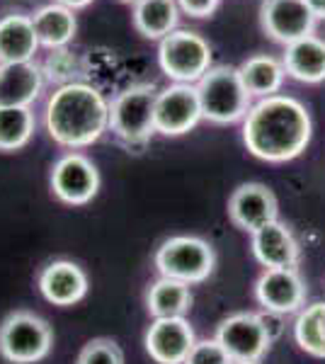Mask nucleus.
Returning <instances> with one entry per match:
<instances>
[{
    "mask_svg": "<svg viewBox=\"0 0 325 364\" xmlns=\"http://www.w3.org/2000/svg\"><path fill=\"white\" fill-rule=\"evenodd\" d=\"M313 136L311 112L292 95L262 97L252 102L243 119V144L250 156L267 163L294 161L309 149Z\"/></svg>",
    "mask_w": 325,
    "mask_h": 364,
    "instance_id": "f257e3e1",
    "label": "nucleus"
},
{
    "mask_svg": "<svg viewBox=\"0 0 325 364\" xmlns=\"http://www.w3.org/2000/svg\"><path fill=\"white\" fill-rule=\"evenodd\" d=\"M44 127L63 149H87L110 132V102L100 87L82 80L58 85L46 100Z\"/></svg>",
    "mask_w": 325,
    "mask_h": 364,
    "instance_id": "f03ea898",
    "label": "nucleus"
},
{
    "mask_svg": "<svg viewBox=\"0 0 325 364\" xmlns=\"http://www.w3.org/2000/svg\"><path fill=\"white\" fill-rule=\"evenodd\" d=\"M161 87L153 83L129 85L110 102V132L127 149H144L156 134V100Z\"/></svg>",
    "mask_w": 325,
    "mask_h": 364,
    "instance_id": "7ed1b4c3",
    "label": "nucleus"
},
{
    "mask_svg": "<svg viewBox=\"0 0 325 364\" xmlns=\"http://www.w3.org/2000/svg\"><path fill=\"white\" fill-rule=\"evenodd\" d=\"M202 117L214 124H235L243 122L252 107V97L245 90L238 68L211 66L197 83Z\"/></svg>",
    "mask_w": 325,
    "mask_h": 364,
    "instance_id": "20e7f679",
    "label": "nucleus"
},
{
    "mask_svg": "<svg viewBox=\"0 0 325 364\" xmlns=\"http://www.w3.org/2000/svg\"><path fill=\"white\" fill-rule=\"evenodd\" d=\"M211 46L194 29H175L158 42V66L173 83L197 85L211 68Z\"/></svg>",
    "mask_w": 325,
    "mask_h": 364,
    "instance_id": "39448f33",
    "label": "nucleus"
},
{
    "mask_svg": "<svg viewBox=\"0 0 325 364\" xmlns=\"http://www.w3.org/2000/svg\"><path fill=\"white\" fill-rule=\"evenodd\" d=\"M153 262L161 277L185 282V284H199L214 272L216 252L199 236H173L158 245Z\"/></svg>",
    "mask_w": 325,
    "mask_h": 364,
    "instance_id": "423d86ee",
    "label": "nucleus"
},
{
    "mask_svg": "<svg viewBox=\"0 0 325 364\" xmlns=\"http://www.w3.org/2000/svg\"><path fill=\"white\" fill-rule=\"evenodd\" d=\"M54 333L49 323L29 311H15L0 323V357L13 364H34L49 357Z\"/></svg>",
    "mask_w": 325,
    "mask_h": 364,
    "instance_id": "0eeeda50",
    "label": "nucleus"
},
{
    "mask_svg": "<svg viewBox=\"0 0 325 364\" xmlns=\"http://www.w3.org/2000/svg\"><path fill=\"white\" fill-rule=\"evenodd\" d=\"M216 340L235 364H257L270 352L275 338L265 326L262 316L238 311L218 323Z\"/></svg>",
    "mask_w": 325,
    "mask_h": 364,
    "instance_id": "6e6552de",
    "label": "nucleus"
},
{
    "mask_svg": "<svg viewBox=\"0 0 325 364\" xmlns=\"http://www.w3.org/2000/svg\"><path fill=\"white\" fill-rule=\"evenodd\" d=\"M51 195L68 207H82L92 202L100 192V170L87 156L70 151L51 166Z\"/></svg>",
    "mask_w": 325,
    "mask_h": 364,
    "instance_id": "1a4fd4ad",
    "label": "nucleus"
},
{
    "mask_svg": "<svg viewBox=\"0 0 325 364\" xmlns=\"http://www.w3.org/2000/svg\"><path fill=\"white\" fill-rule=\"evenodd\" d=\"M197 85L170 83L158 92L156 100V134L163 136H182L190 134L202 122Z\"/></svg>",
    "mask_w": 325,
    "mask_h": 364,
    "instance_id": "9d476101",
    "label": "nucleus"
},
{
    "mask_svg": "<svg viewBox=\"0 0 325 364\" xmlns=\"http://www.w3.org/2000/svg\"><path fill=\"white\" fill-rule=\"evenodd\" d=\"M316 22V15L311 13L306 0H262L260 5L262 32L282 46L313 34Z\"/></svg>",
    "mask_w": 325,
    "mask_h": 364,
    "instance_id": "9b49d317",
    "label": "nucleus"
},
{
    "mask_svg": "<svg viewBox=\"0 0 325 364\" xmlns=\"http://www.w3.org/2000/svg\"><path fill=\"white\" fill-rule=\"evenodd\" d=\"M228 219L240 231L255 233L257 228L279 219V204L275 192L262 182H243L228 199Z\"/></svg>",
    "mask_w": 325,
    "mask_h": 364,
    "instance_id": "f8f14e48",
    "label": "nucleus"
},
{
    "mask_svg": "<svg viewBox=\"0 0 325 364\" xmlns=\"http://www.w3.org/2000/svg\"><path fill=\"white\" fill-rule=\"evenodd\" d=\"M255 299L267 314H299L306 304V282L299 269H265L255 282Z\"/></svg>",
    "mask_w": 325,
    "mask_h": 364,
    "instance_id": "ddd939ff",
    "label": "nucleus"
},
{
    "mask_svg": "<svg viewBox=\"0 0 325 364\" xmlns=\"http://www.w3.org/2000/svg\"><path fill=\"white\" fill-rule=\"evenodd\" d=\"M194 343H197V338H194V331L185 321V316L153 318L144 338L146 352L156 364H185Z\"/></svg>",
    "mask_w": 325,
    "mask_h": 364,
    "instance_id": "4468645a",
    "label": "nucleus"
},
{
    "mask_svg": "<svg viewBox=\"0 0 325 364\" xmlns=\"http://www.w3.org/2000/svg\"><path fill=\"white\" fill-rule=\"evenodd\" d=\"M250 248L265 269H299L301 248L292 228L279 219L250 233Z\"/></svg>",
    "mask_w": 325,
    "mask_h": 364,
    "instance_id": "2eb2a0df",
    "label": "nucleus"
},
{
    "mask_svg": "<svg viewBox=\"0 0 325 364\" xmlns=\"http://www.w3.org/2000/svg\"><path fill=\"white\" fill-rule=\"evenodd\" d=\"M44 83L46 78L37 61L0 63V107H32Z\"/></svg>",
    "mask_w": 325,
    "mask_h": 364,
    "instance_id": "dca6fc26",
    "label": "nucleus"
},
{
    "mask_svg": "<svg viewBox=\"0 0 325 364\" xmlns=\"http://www.w3.org/2000/svg\"><path fill=\"white\" fill-rule=\"evenodd\" d=\"M39 291L54 306H73L87 294V274L70 260H54L39 272Z\"/></svg>",
    "mask_w": 325,
    "mask_h": 364,
    "instance_id": "f3484780",
    "label": "nucleus"
},
{
    "mask_svg": "<svg viewBox=\"0 0 325 364\" xmlns=\"http://www.w3.org/2000/svg\"><path fill=\"white\" fill-rule=\"evenodd\" d=\"M282 63L287 68V75L299 83H323L325 80V39L318 34L299 39L284 46Z\"/></svg>",
    "mask_w": 325,
    "mask_h": 364,
    "instance_id": "a211bd4d",
    "label": "nucleus"
},
{
    "mask_svg": "<svg viewBox=\"0 0 325 364\" xmlns=\"http://www.w3.org/2000/svg\"><path fill=\"white\" fill-rule=\"evenodd\" d=\"M39 46L32 15L10 13L0 17V63L34 61Z\"/></svg>",
    "mask_w": 325,
    "mask_h": 364,
    "instance_id": "6ab92c4d",
    "label": "nucleus"
},
{
    "mask_svg": "<svg viewBox=\"0 0 325 364\" xmlns=\"http://www.w3.org/2000/svg\"><path fill=\"white\" fill-rule=\"evenodd\" d=\"M238 75L243 80L245 90L250 92L252 100L272 97L282 90L287 80V68L282 58H275L270 54H255L245 58L238 66Z\"/></svg>",
    "mask_w": 325,
    "mask_h": 364,
    "instance_id": "aec40b11",
    "label": "nucleus"
},
{
    "mask_svg": "<svg viewBox=\"0 0 325 364\" xmlns=\"http://www.w3.org/2000/svg\"><path fill=\"white\" fill-rule=\"evenodd\" d=\"M34 32L41 46L46 49H58V46H68L73 42L75 32H78V20L70 8L61 3H49L41 5L39 10H34L32 15Z\"/></svg>",
    "mask_w": 325,
    "mask_h": 364,
    "instance_id": "412c9836",
    "label": "nucleus"
},
{
    "mask_svg": "<svg viewBox=\"0 0 325 364\" xmlns=\"http://www.w3.org/2000/svg\"><path fill=\"white\" fill-rule=\"evenodd\" d=\"M134 27L146 39L161 42L170 32L177 29L180 22V8L175 0H139L132 13Z\"/></svg>",
    "mask_w": 325,
    "mask_h": 364,
    "instance_id": "4be33fe9",
    "label": "nucleus"
},
{
    "mask_svg": "<svg viewBox=\"0 0 325 364\" xmlns=\"http://www.w3.org/2000/svg\"><path fill=\"white\" fill-rule=\"evenodd\" d=\"M192 306L190 284L170 277L156 279L146 291V309L153 318H180Z\"/></svg>",
    "mask_w": 325,
    "mask_h": 364,
    "instance_id": "5701e85b",
    "label": "nucleus"
},
{
    "mask_svg": "<svg viewBox=\"0 0 325 364\" xmlns=\"http://www.w3.org/2000/svg\"><path fill=\"white\" fill-rule=\"evenodd\" d=\"M294 340L306 355L325 360V301H313L299 311Z\"/></svg>",
    "mask_w": 325,
    "mask_h": 364,
    "instance_id": "b1692460",
    "label": "nucleus"
},
{
    "mask_svg": "<svg viewBox=\"0 0 325 364\" xmlns=\"http://www.w3.org/2000/svg\"><path fill=\"white\" fill-rule=\"evenodd\" d=\"M37 117L32 107H0V151H20L32 141Z\"/></svg>",
    "mask_w": 325,
    "mask_h": 364,
    "instance_id": "393cba45",
    "label": "nucleus"
},
{
    "mask_svg": "<svg viewBox=\"0 0 325 364\" xmlns=\"http://www.w3.org/2000/svg\"><path fill=\"white\" fill-rule=\"evenodd\" d=\"M39 66L49 83L66 85L78 80V75L82 73V58L68 46H58V49H49L44 63H39Z\"/></svg>",
    "mask_w": 325,
    "mask_h": 364,
    "instance_id": "a878e982",
    "label": "nucleus"
},
{
    "mask_svg": "<svg viewBox=\"0 0 325 364\" xmlns=\"http://www.w3.org/2000/svg\"><path fill=\"white\" fill-rule=\"evenodd\" d=\"M75 364H124V352L114 340L95 338L80 350Z\"/></svg>",
    "mask_w": 325,
    "mask_h": 364,
    "instance_id": "bb28decb",
    "label": "nucleus"
},
{
    "mask_svg": "<svg viewBox=\"0 0 325 364\" xmlns=\"http://www.w3.org/2000/svg\"><path fill=\"white\" fill-rule=\"evenodd\" d=\"M185 364H235V362L221 348V343L216 338H211V340H197L194 348L190 350V355H187Z\"/></svg>",
    "mask_w": 325,
    "mask_h": 364,
    "instance_id": "cd10ccee",
    "label": "nucleus"
},
{
    "mask_svg": "<svg viewBox=\"0 0 325 364\" xmlns=\"http://www.w3.org/2000/svg\"><path fill=\"white\" fill-rule=\"evenodd\" d=\"M180 13L190 15V17H211L218 10L221 0H175Z\"/></svg>",
    "mask_w": 325,
    "mask_h": 364,
    "instance_id": "c85d7f7f",
    "label": "nucleus"
},
{
    "mask_svg": "<svg viewBox=\"0 0 325 364\" xmlns=\"http://www.w3.org/2000/svg\"><path fill=\"white\" fill-rule=\"evenodd\" d=\"M306 5L316 15V20H325V0H306Z\"/></svg>",
    "mask_w": 325,
    "mask_h": 364,
    "instance_id": "c756f323",
    "label": "nucleus"
},
{
    "mask_svg": "<svg viewBox=\"0 0 325 364\" xmlns=\"http://www.w3.org/2000/svg\"><path fill=\"white\" fill-rule=\"evenodd\" d=\"M56 3H61V5H66V8H70L75 13V10H82V8H87V5L92 3V0H56Z\"/></svg>",
    "mask_w": 325,
    "mask_h": 364,
    "instance_id": "7c9ffc66",
    "label": "nucleus"
},
{
    "mask_svg": "<svg viewBox=\"0 0 325 364\" xmlns=\"http://www.w3.org/2000/svg\"><path fill=\"white\" fill-rule=\"evenodd\" d=\"M119 3H127V5H136L139 0H119Z\"/></svg>",
    "mask_w": 325,
    "mask_h": 364,
    "instance_id": "2f4dec72",
    "label": "nucleus"
}]
</instances>
